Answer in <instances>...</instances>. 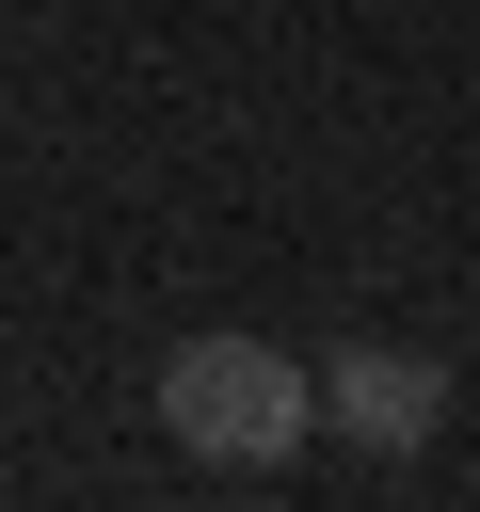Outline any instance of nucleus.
I'll list each match as a JSON object with an SVG mask.
<instances>
[{
    "instance_id": "1",
    "label": "nucleus",
    "mask_w": 480,
    "mask_h": 512,
    "mask_svg": "<svg viewBox=\"0 0 480 512\" xmlns=\"http://www.w3.org/2000/svg\"><path fill=\"white\" fill-rule=\"evenodd\" d=\"M160 432L192 464H288L320 432V368H288L272 336H176L160 352Z\"/></svg>"
},
{
    "instance_id": "2",
    "label": "nucleus",
    "mask_w": 480,
    "mask_h": 512,
    "mask_svg": "<svg viewBox=\"0 0 480 512\" xmlns=\"http://www.w3.org/2000/svg\"><path fill=\"white\" fill-rule=\"evenodd\" d=\"M432 416H448L432 352H336L320 368V432H352V448H432Z\"/></svg>"
}]
</instances>
